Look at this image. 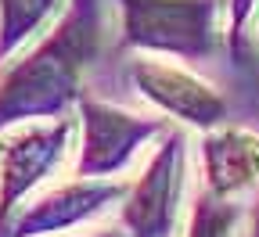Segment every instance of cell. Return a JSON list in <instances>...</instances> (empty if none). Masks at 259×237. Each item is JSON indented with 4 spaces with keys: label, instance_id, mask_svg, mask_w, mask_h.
<instances>
[{
    "label": "cell",
    "instance_id": "obj_1",
    "mask_svg": "<svg viewBox=\"0 0 259 237\" xmlns=\"http://www.w3.org/2000/svg\"><path fill=\"white\" fill-rule=\"evenodd\" d=\"M101 29V0H76L58 29L0 69V133L22 122L69 115L72 101H83V69L97 54Z\"/></svg>",
    "mask_w": 259,
    "mask_h": 237
},
{
    "label": "cell",
    "instance_id": "obj_2",
    "mask_svg": "<svg viewBox=\"0 0 259 237\" xmlns=\"http://www.w3.org/2000/svg\"><path fill=\"white\" fill-rule=\"evenodd\" d=\"M76 133L79 119L72 115L22 122L0 133V237L8 233L22 201L65 165Z\"/></svg>",
    "mask_w": 259,
    "mask_h": 237
},
{
    "label": "cell",
    "instance_id": "obj_3",
    "mask_svg": "<svg viewBox=\"0 0 259 237\" xmlns=\"http://www.w3.org/2000/svg\"><path fill=\"white\" fill-rule=\"evenodd\" d=\"M122 4V40L130 47L202 58L212 51L216 4L212 0H119Z\"/></svg>",
    "mask_w": 259,
    "mask_h": 237
},
{
    "label": "cell",
    "instance_id": "obj_4",
    "mask_svg": "<svg viewBox=\"0 0 259 237\" xmlns=\"http://www.w3.org/2000/svg\"><path fill=\"white\" fill-rule=\"evenodd\" d=\"M162 133L158 119H144L134 112H122L101 101H79V155H76V176L87 180H108L119 169H126L141 155V148Z\"/></svg>",
    "mask_w": 259,
    "mask_h": 237
},
{
    "label": "cell",
    "instance_id": "obj_5",
    "mask_svg": "<svg viewBox=\"0 0 259 237\" xmlns=\"http://www.w3.org/2000/svg\"><path fill=\"white\" fill-rule=\"evenodd\" d=\"M130 83L137 86V93L158 112H166L187 126L198 129H212L223 122L227 115V101L194 72L180 69L173 61L162 58H137L130 65Z\"/></svg>",
    "mask_w": 259,
    "mask_h": 237
},
{
    "label": "cell",
    "instance_id": "obj_6",
    "mask_svg": "<svg viewBox=\"0 0 259 237\" xmlns=\"http://www.w3.org/2000/svg\"><path fill=\"white\" fill-rule=\"evenodd\" d=\"M180 173H184V140L173 137L162 144L137 183H130V194L122 198V230L130 237H166L180 194Z\"/></svg>",
    "mask_w": 259,
    "mask_h": 237
},
{
    "label": "cell",
    "instance_id": "obj_7",
    "mask_svg": "<svg viewBox=\"0 0 259 237\" xmlns=\"http://www.w3.org/2000/svg\"><path fill=\"white\" fill-rule=\"evenodd\" d=\"M126 194H130V183L76 176L72 183H61V187L47 191L44 198H36L29 205V212H18L4 237H47V233H61L69 226H79V223H87L94 216H101L108 205L122 201Z\"/></svg>",
    "mask_w": 259,
    "mask_h": 237
},
{
    "label": "cell",
    "instance_id": "obj_8",
    "mask_svg": "<svg viewBox=\"0 0 259 237\" xmlns=\"http://www.w3.org/2000/svg\"><path fill=\"white\" fill-rule=\"evenodd\" d=\"M205 191L231 201L259 187V133L241 126H212L202 140Z\"/></svg>",
    "mask_w": 259,
    "mask_h": 237
},
{
    "label": "cell",
    "instance_id": "obj_9",
    "mask_svg": "<svg viewBox=\"0 0 259 237\" xmlns=\"http://www.w3.org/2000/svg\"><path fill=\"white\" fill-rule=\"evenodd\" d=\"M65 11V0H0V65Z\"/></svg>",
    "mask_w": 259,
    "mask_h": 237
},
{
    "label": "cell",
    "instance_id": "obj_10",
    "mask_svg": "<svg viewBox=\"0 0 259 237\" xmlns=\"http://www.w3.org/2000/svg\"><path fill=\"white\" fill-rule=\"evenodd\" d=\"M238 219H241V212L231 201H223V198L205 191L194 201V212H191V223H187L184 237H234Z\"/></svg>",
    "mask_w": 259,
    "mask_h": 237
},
{
    "label": "cell",
    "instance_id": "obj_11",
    "mask_svg": "<svg viewBox=\"0 0 259 237\" xmlns=\"http://www.w3.org/2000/svg\"><path fill=\"white\" fill-rule=\"evenodd\" d=\"M255 4L259 0H223V18H227V36H231V43L241 40L248 18L255 15Z\"/></svg>",
    "mask_w": 259,
    "mask_h": 237
},
{
    "label": "cell",
    "instance_id": "obj_12",
    "mask_svg": "<svg viewBox=\"0 0 259 237\" xmlns=\"http://www.w3.org/2000/svg\"><path fill=\"white\" fill-rule=\"evenodd\" d=\"M87 237H130V233H119V230H97V233H87Z\"/></svg>",
    "mask_w": 259,
    "mask_h": 237
},
{
    "label": "cell",
    "instance_id": "obj_13",
    "mask_svg": "<svg viewBox=\"0 0 259 237\" xmlns=\"http://www.w3.org/2000/svg\"><path fill=\"white\" fill-rule=\"evenodd\" d=\"M248 237H259V209H255V219H252V230H248Z\"/></svg>",
    "mask_w": 259,
    "mask_h": 237
}]
</instances>
